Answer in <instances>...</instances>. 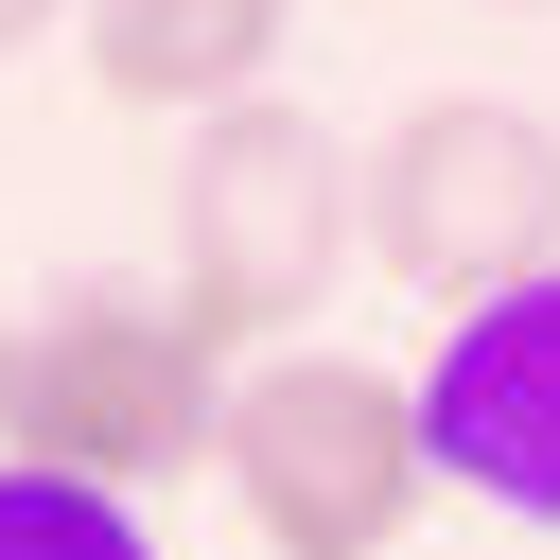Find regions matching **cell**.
Listing matches in <instances>:
<instances>
[{"label":"cell","instance_id":"cell-1","mask_svg":"<svg viewBox=\"0 0 560 560\" xmlns=\"http://www.w3.org/2000/svg\"><path fill=\"white\" fill-rule=\"evenodd\" d=\"M210 438H228V350H210L175 298L70 280V298L0 315V472L158 508L175 472H210Z\"/></svg>","mask_w":560,"mask_h":560},{"label":"cell","instance_id":"cell-2","mask_svg":"<svg viewBox=\"0 0 560 560\" xmlns=\"http://www.w3.org/2000/svg\"><path fill=\"white\" fill-rule=\"evenodd\" d=\"M368 262V158L315 122V105H228V122H192V158H175V315L228 350V368H262V350H315V315H332V280Z\"/></svg>","mask_w":560,"mask_h":560},{"label":"cell","instance_id":"cell-3","mask_svg":"<svg viewBox=\"0 0 560 560\" xmlns=\"http://www.w3.org/2000/svg\"><path fill=\"white\" fill-rule=\"evenodd\" d=\"M228 508L262 560H402L438 455H420V368L368 350H262L228 368V438H210Z\"/></svg>","mask_w":560,"mask_h":560},{"label":"cell","instance_id":"cell-4","mask_svg":"<svg viewBox=\"0 0 560 560\" xmlns=\"http://www.w3.org/2000/svg\"><path fill=\"white\" fill-rule=\"evenodd\" d=\"M368 262L420 280L438 315L560 280V122L508 88H420L368 140Z\"/></svg>","mask_w":560,"mask_h":560},{"label":"cell","instance_id":"cell-5","mask_svg":"<svg viewBox=\"0 0 560 560\" xmlns=\"http://www.w3.org/2000/svg\"><path fill=\"white\" fill-rule=\"evenodd\" d=\"M420 455L438 490L508 508V525H560V280L525 298H472L420 368Z\"/></svg>","mask_w":560,"mask_h":560},{"label":"cell","instance_id":"cell-6","mask_svg":"<svg viewBox=\"0 0 560 560\" xmlns=\"http://www.w3.org/2000/svg\"><path fill=\"white\" fill-rule=\"evenodd\" d=\"M70 35H88V88L122 122H228L298 52V0H88Z\"/></svg>","mask_w":560,"mask_h":560},{"label":"cell","instance_id":"cell-7","mask_svg":"<svg viewBox=\"0 0 560 560\" xmlns=\"http://www.w3.org/2000/svg\"><path fill=\"white\" fill-rule=\"evenodd\" d=\"M0 560H158V525H140V508H105V490L0 472Z\"/></svg>","mask_w":560,"mask_h":560},{"label":"cell","instance_id":"cell-8","mask_svg":"<svg viewBox=\"0 0 560 560\" xmlns=\"http://www.w3.org/2000/svg\"><path fill=\"white\" fill-rule=\"evenodd\" d=\"M52 18H88V0H0V52H35Z\"/></svg>","mask_w":560,"mask_h":560}]
</instances>
